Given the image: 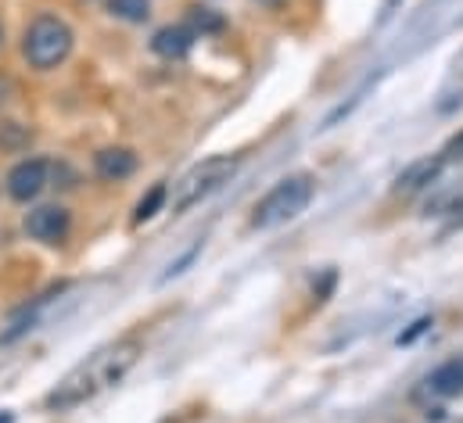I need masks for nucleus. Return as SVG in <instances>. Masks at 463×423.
<instances>
[{
  "instance_id": "f257e3e1",
  "label": "nucleus",
  "mask_w": 463,
  "mask_h": 423,
  "mask_svg": "<svg viewBox=\"0 0 463 423\" xmlns=\"http://www.w3.org/2000/svg\"><path fill=\"white\" fill-rule=\"evenodd\" d=\"M140 355V341L137 337H126V341H116L109 348H98L94 355H87L76 370H69L61 377V384L47 395V409H72V406H83L87 399H94L98 391L118 384L133 362Z\"/></svg>"
},
{
  "instance_id": "f03ea898",
  "label": "nucleus",
  "mask_w": 463,
  "mask_h": 423,
  "mask_svg": "<svg viewBox=\"0 0 463 423\" xmlns=\"http://www.w3.org/2000/svg\"><path fill=\"white\" fill-rule=\"evenodd\" d=\"M313 202V176L298 173V176H284L259 205L251 212V226L259 230H269V226H280L295 215H302L306 205Z\"/></svg>"
},
{
  "instance_id": "7ed1b4c3",
  "label": "nucleus",
  "mask_w": 463,
  "mask_h": 423,
  "mask_svg": "<svg viewBox=\"0 0 463 423\" xmlns=\"http://www.w3.org/2000/svg\"><path fill=\"white\" fill-rule=\"evenodd\" d=\"M69 51H72V29L61 22V18H54V14H40L29 29H25V43H22V54H25V61L33 65V69H54V65H61L65 58H69Z\"/></svg>"
},
{
  "instance_id": "20e7f679",
  "label": "nucleus",
  "mask_w": 463,
  "mask_h": 423,
  "mask_svg": "<svg viewBox=\"0 0 463 423\" xmlns=\"http://www.w3.org/2000/svg\"><path fill=\"white\" fill-rule=\"evenodd\" d=\"M237 173V158L233 155H213L205 162H198L187 176H180V183L173 187V212H187L191 205H198L202 198H209L213 191H220L227 180Z\"/></svg>"
},
{
  "instance_id": "39448f33",
  "label": "nucleus",
  "mask_w": 463,
  "mask_h": 423,
  "mask_svg": "<svg viewBox=\"0 0 463 423\" xmlns=\"http://www.w3.org/2000/svg\"><path fill=\"white\" fill-rule=\"evenodd\" d=\"M47 183V162L43 158H25L7 173V194L14 202H33Z\"/></svg>"
},
{
  "instance_id": "423d86ee",
  "label": "nucleus",
  "mask_w": 463,
  "mask_h": 423,
  "mask_svg": "<svg viewBox=\"0 0 463 423\" xmlns=\"http://www.w3.org/2000/svg\"><path fill=\"white\" fill-rule=\"evenodd\" d=\"M442 169H446V158H442V155L417 158V162H410V165H406V169L395 176L392 191H395V194H417V191L431 187V183L442 176Z\"/></svg>"
},
{
  "instance_id": "0eeeda50",
  "label": "nucleus",
  "mask_w": 463,
  "mask_h": 423,
  "mask_svg": "<svg viewBox=\"0 0 463 423\" xmlns=\"http://www.w3.org/2000/svg\"><path fill=\"white\" fill-rule=\"evenodd\" d=\"M25 233L36 237V240H43V244H58L69 233V212L61 209V205L33 209L25 215Z\"/></svg>"
},
{
  "instance_id": "6e6552de",
  "label": "nucleus",
  "mask_w": 463,
  "mask_h": 423,
  "mask_svg": "<svg viewBox=\"0 0 463 423\" xmlns=\"http://www.w3.org/2000/svg\"><path fill=\"white\" fill-rule=\"evenodd\" d=\"M424 395H431V399H457V395H463V355L442 362L424 381Z\"/></svg>"
},
{
  "instance_id": "1a4fd4ad",
  "label": "nucleus",
  "mask_w": 463,
  "mask_h": 423,
  "mask_svg": "<svg viewBox=\"0 0 463 423\" xmlns=\"http://www.w3.org/2000/svg\"><path fill=\"white\" fill-rule=\"evenodd\" d=\"M94 169L101 180H126L137 169V155L129 147H105L94 155Z\"/></svg>"
},
{
  "instance_id": "9d476101",
  "label": "nucleus",
  "mask_w": 463,
  "mask_h": 423,
  "mask_svg": "<svg viewBox=\"0 0 463 423\" xmlns=\"http://www.w3.org/2000/svg\"><path fill=\"white\" fill-rule=\"evenodd\" d=\"M194 47V33L187 25H165L151 36V51L162 58H184Z\"/></svg>"
},
{
  "instance_id": "9b49d317",
  "label": "nucleus",
  "mask_w": 463,
  "mask_h": 423,
  "mask_svg": "<svg viewBox=\"0 0 463 423\" xmlns=\"http://www.w3.org/2000/svg\"><path fill=\"white\" fill-rule=\"evenodd\" d=\"M187 22H191L187 25L191 33H220L223 29V18L216 11H209V7H191L187 11Z\"/></svg>"
},
{
  "instance_id": "f8f14e48",
  "label": "nucleus",
  "mask_w": 463,
  "mask_h": 423,
  "mask_svg": "<svg viewBox=\"0 0 463 423\" xmlns=\"http://www.w3.org/2000/svg\"><path fill=\"white\" fill-rule=\"evenodd\" d=\"M109 11L118 14V18H126V22H144L151 14L147 0H109Z\"/></svg>"
},
{
  "instance_id": "ddd939ff",
  "label": "nucleus",
  "mask_w": 463,
  "mask_h": 423,
  "mask_svg": "<svg viewBox=\"0 0 463 423\" xmlns=\"http://www.w3.org/2000/svg\"><path fill=\"white\" fill-rule=\"evenodd\" d=\"M162 205H165V187L155 183V187L147 191V198H140V205H137V212H133V219H137V222H147L151 215H158Z\"/></svg>"
},
{
  "instance_id": "4468645a",
  "label": "nucleus",
  "mask_w": 463,
  "mask_h": 423,
  "mask_svg": "<svg viewBox=\"0 0 463 423\" xmlns=\"http://www.w3.org/2000/svg\"><path fill=\"white\" fill-rule=\"evenodd\" d=\"M25 140V129L18 122H4L0 126V147H18Z\"/></svg>"
},
{
  "instance_id": "2eb2a0df",
  "label": "nucleus",
  "mask_w": 463,
  "mask_h": 423,
  "mask_svg": "<svg viewBox=\"0 0 463 423\" xmlns=\"http://www.w3.org/2000/svg\"><path fill=\"white\" fill-rule=\"evenodd\" d=\"M442 158H446V165H449V162H463V129H460V133H453V136H449V144H446Z\"/></svg>"
},
{
  "instance_id": "dca6fc26",
  "label": "nucleus",
  "mask_w": 463,
  "mask_h": 423,
  "mask_svg": "<svg viewBox=\"0 0 463 423\" xmlns=\"http://www.w3.org/2000/svg\"><path fill=\"white\" fill-rule=\"evenodd\" d=\"M0 423H14V417L11 413H0Z\"/></svg>"
},
{
  "instance_id": "f3484780",
  "label": "nucleus",
  "mask_w": 463,
  "mask_h": 423,
  "mask_svg": "<svg viewBox=\"0 0 463 423\" xmlns=\"http://www.w3.org/2000/svg\"><path fill=\"white\" fill-rule=\"evenodd\" d=\"M259 4H269V7H273V4H280V0H259Z\"/></svg>"
}]
</instances>
